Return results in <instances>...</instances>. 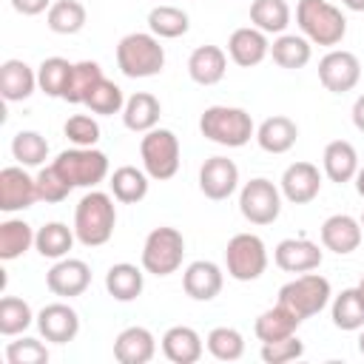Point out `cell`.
<instances>
[{"mask_svg": "<svg viewBox=\"0 0 364 364\" xmlns=\"http://www.w3.org/2000/svg\"><path fill=\"white\" fill-rule=\"evenodd\" d=\"M71 68H74V63H68L65 57H46L37 65V85H40V91L46 97L63 100L68 77H71Z\"/></svg>", "mask_w": 364, "mask_h": 364, "instance_id": "40", "label": "cell"}, {"mask_svg": "<svg viewBox=\"0 0 364 364\" xmlns=\"http://www.w3.org/2000/svg\"><path fill=\"white\" fill-rule=\"evenodd\" d=\"M253 139L267 154H287L296 145V139H299V125L290 117H284V114H273V117L259 122Z\"/></svg>", "mask_w": 364, "mask_h": 364, "instance_id": "24", "label": "cell"}, {"mask_svg": "<svg viewBox=\"0 0 364 364\" xmlns=\"http://www.w3.org/2000/svg\"><path fill=\"white\" fill-rule=\"evenodd\" d=\"M85 108H88L91 114H100V117L122 114V108H125V94H122V88H119L114 80L102 77V80L94 85V91L88 94Z\"/></svg>", "mask_w": 364, "mask_h": 364, "instance_id": "43", "label": "cell"}, {"mask_svg": "<svg viewBox=\"0 0 364 364\" xmlns=\"http://www.w3.org/2000/svg\"><path fill=\"white\" fill-rule=\"evenodd\" d=\"M34 321H37V316L26 299H20V296H3L0 299V333L6 338L23 336Z\"/></svg>", "mask_w": 364, "mask_h": 364, "instance_id": "36", "label": "cell"}, {"mask_svg": "<svg viewBox=\"0 0 364 364\" xmlns=\"http://www.w3.org/2000/svg\"><path fill=\"white\" fill-rule=\"evenodd\" d=\"M34 236H37V230L28 222L14 219V216L3 219L0 222V259L3 262L20 259L26 250L34 247Z\"/></svg>", "mask_w": 364, "mask_h": 364, "instance_id": "33", "label": "cell"}, {"mask_svg": "<svg viewBox=\"0 0 364 364\" xmlns=\"http://www.w3.org/2000/svg\"><path fill=\"white\" fill-rule=\"evenodd\" d=\"M358 353L364 355V327H361V336H358Z\"/></svg>", "mask_w": 364, "mask_h": 364, "instance_id": "52", "label": "cell"}, {"mask_svg": "<svg viewBox=\"0 0 364 364\" xmlns=\"http://www.w3.org/2000/svg\"><path fill=\"white\" fill-rule=\"evenodd\" d=\"M330 316H333V324L338 330H361L364 327V301L358 296L355 287H344L338 296H333V304H330Z\"/></svg>", "mask_w": 364, "mask_h": 364, "instance_id": "37", "label": "cell"}, {"mask_svg": "<svg viewBox=\"0 0 364 364\" xmlns=\"http://www.w3.org/2000/svg\"><path fill=\"white\" fill-rule=\"evenodd\" d=\"M77 242V233L74 228H68L65 222H46L43 228H37V236H34V247L43 259H65L68 250L74 247Z\"/></svg>", "mask_w": 364, "mask_h": 364, "instance_id": "32", "label": "cell"}, {"mask_svg": "<svg viewBox=\"0 0 364 364\" xmlns=\"http://www.w3.org/2000/svg\"><path fill=\"white\" fill-rule=\"evenodd\" d=\"M151 176L145 173V168H134V165H119L111 176H108V188L111 196L122 205H136L148 196V182Z\"/></svg>", "mask_w": 364, "mask_h": 364, "instance_id": "28", "label": "cell"}, {"mask_svg": "<svg viewBox=\"0 0 364 364\" xmlns=\"http://www.w3.org/2000/svg\"><path fill=\"white\" fill-rule=\"evenodd\" d=\"M282 188L264 176H256L239 191V210L250 225H273L282 213Z\"/></svg>", "mask_w": 364, "mask_h": 364, "instance_id": "10", "label": "cell"}, {"mask_svg": "<svg viewBox=\"0 0 364 364\" xmlns=\"http://www.w3.org/2000/svg\"><path fill=\"white\" fill-rule=\"evenodd\" d=\"M205 347L208 353L216 358V361H239L245 355V338L236 327H213L205 338Z\"/></svg>", "mask_w": 364, "mask_h": 364, "instance_id": "42", "label": "cell"}, {"mask_svg": "<svg viewBox=\"0 0 364 364\" xmlns=\"http://www.w3.org/2000/svg\"><path fill=\"white\" fill-rule=\"evenodd\" d=\"M117 228V205L105 191H88L74 208V233L85 247H100L114 236Z\"/></svg>", "mask_w": 364, "mask_h": 364, "instance_id": "1", "label": "cell"}, {"mask_svg": "<svg viewBox=\"0 0 364 364\" xmlns=\"http://www.w3.org/2000/svg\"><path fill=\"white\" fill-rule=\"evenodd\" d=\"M185 259V236L171 228V225H159L154 228L145 242H142V270L151 276H171L182 267Z\"/></svg>", "mask_w": 364, "mask_h": 364, "instance_id": "5", "label": "cell"}, {"mask_svg": "<svg viewBox=\"0 0 364 364\" xmlns=\"http://www.w3.org/2000/svg\"><path fill=\"white\" fill-rule=\"evenodd\" d=\"M299 324H301V318L293 310H287L284 304L276 301L273 307H267L264 313H259V318L253 324V333L264 344V341H279V338L293 336L299 330Z\"/></svg>", "mask_w": 364, "mask_h": 364, "instance_id": "30", "label": "cell"}, {"mask_svg": "<svg viewBox=\"0 0 364 364\" xmlns=\"http://www.w3.org/2000/svg\"><path fill=\"white\" fill-rule=\"evenodd\" d=\"M102 77H105V74H102V68H100L97 60H80V63H74L63 100L71 102V105H85L88 94L94 91V85H97Z\"/></svg>", "mask_w": 364, "mask_h": 364, "instance_id": "35", "label": "cell"}, {"mask_svg": "<svg viewBox=\"0 0 364 364\" xmlns=\"http://www.w3.org/2000/svg\"><path fill=\"white\" fill-rule=\"evenodd\" d=\"M239 188V168L233 159L228 156H210L202 162L199 168V191L213 199V202H222L228 196H233Z\"/></svg>", "mask_w": 364, "mask_h": 364, "instance_id": "14", "label": "cell"}, {"mask_svg": "<svg viewBox=\"0 0 364 364\" xmlns=\"http://www.w3.org/2000/svg\"><path fill=\"white\" fill-rule=\"evenodd\" d=\"M228 54L239 68H253L270 54V40L256 26H242L228 40Z\"/></svg>", "mask_w": 364, "mask_h": 364, "instance_id": "20", "label": "cell"}, {"mask_svg": "<svg viewBox=\"0 0 364 364\" xmlns=\"http://www.w3.org/2000/svg\"><path fill=\"white\" fill-rule=\"evenodd\" d=\"M88 284H91V267L82 259H71V256L57 259L46 273V287L60 299L82 296Z\"/></svg>", "mask_w": 364, "mask_h": 364, "instance_id": "13", "label": "cell"}, {"mask_svg": "<svg viewBox=\"0 0 364 364\" xmlns=\"http://www.w3.org/2000/svg\"><path fill=\"white\" fill-rule=\"evenodd\" d=\"M159 114H162V105L154 94L148 91H136L125 100V108H122V125L134 134H145L151 128L159 125Z\"/></svg>", "mask_w": 364, "mask_h": 364, "instance_id": "27", "label": "cell"}, {"mask_svg": "<svg viewBox=\"0 0 364 364\" xmlns=\"http://www.w3.org/2000/svg\"><path fill=\"white\" fill-rule=\"evenodd\" d=\"M51 165L60 171V176L71 188H97L111 171L108 156L97 145L94 148H77V145L65 148L57 154V159Z\"/></svg>", "mask_w": 364, "mask_h": 364, "instance_id": "7", "label": "cell"}, {"mask_svg": "<svg viewBox=\"0 0 364 364\" xmlns=\"http://www.w3.org/2000/svg\"><path fill=\"white\" fill-rule=\"evenodd\" d=\"M40 199L37 193V179L23 168V165H6L0 171V210L3 213H17L31 208Z\"/></svg>", "mask_w": 364, "mask_h": 364, "instance_id": "12", "label": "cell"}, {"mask_svg": "<svg viewBox=\"0 0 364 364\" xmlns=\"http://www.w3.org/2000/svg\"><path fill=\"white\" fill-rule=\"evenodd\" d=\"M358 222H361V230H364V213H361V219H358Z\"/></svg>", "mask_w": 364, "mask_h": 364, "instance_id": "54", "label": "cell"}, {"mask_svg": "<svg viewBox=\"0 0 364 364\" xmlns=\"http://www.w3.org/2000/svg\"><path fill=\"white\" fill-rule=\"evenodd\" d=\"M11 156L23 168H40L48 159V139L40 131H17L11 139Z\"/></svg>", "mask_w": 364, "mask_h": 364, "instance_id": "41", "label": "cell"}, {"mask_svg": "<svg viewBox=\"0 0 364 364\" xmlns=\"http://www.w3.org/2000/svg\"><path fill=\"white\" fill-rule=\"evenodd\" d=\"M270 57L279 68L296 71L304 68L313 57V43L304 34H276V40L270 43Z\"/></svg>", "mask_w": 364, "mask_h": 364, "instance_id": "31", "label": "cell"}, {"mask_svg": "<svg viewBox=\"0 0 364 364\" xmlns=\"http://www.w3.org/2000/svg\"><path fill=\"white\" fill-rule=\"evenodd\" d=\"M37 85V71L23 63V60H6L0 65V94L6 102H23L34 94Z\"/></svg>", "mask_w": 364, "mask_h": 364, "instance_id": "25", "label": "cell"}, {"mask_svg": "<svg viewBox=\"0 0 364 364\" xmlns=\"http://www.w3.org/2000/svg\"><path fill=\"white\" fill-rule=\"evenodd\" d=\"M353 125L364 134V94H358L353 102Z\"/></svg>", "mask_w": 364, "mask_h": 364, "instance_id": "49", "label": "cell"}, {"mask_svg": "<svg viewBox=\"0 0 364 364\" xmlns=\"http://www.w3.org/2000/svg\"><path fill=\"white\" fill-rule=\"evenodd\" d=\"M117 68L131 80L156 77L165 68V48L151 31H131L117 43Z\"/></svg>", "mask_w": 364, "mask_h": 364, "instance_id": "2", "label": "cell"}, {"mask_svg": "<svg viewBox=\"0 0 364 364\" xmlns=\"http://www.w3.org/2000/svg\"><path fill=\"white\" fill-rule=\"evenodd\" d=\"M282 196L293 205H307L318 196L321 191V173L313 162H293L284 168L282 179H279Z\"/></svg>", "mask_w": 364, "mask_h": 364, "instance_id": "17", "label": "cell"}, {"mask_svg": "<svg viewBox=\"0 0 364 364\" xmlns=\"http://www.w3.org/2000/svg\"><path fill=\"white\" fill-rule=\"evenodd\" d=\"M37 193H40V202H48V205H57V202H63L74 188L60 176V171L54 168V165H46V168H40L37 171Z\"/></svg>", "mask_w": 364, "mask_h": 364, "instance_id": "46", "label": "cell"}, {"mask_svg": "<svg viewBox=\"0 0 364 364\" xmlns=\"http://www.w3.org/2000/svg\"><path fill=\"white\" fill-rule=\"evenodd\" d=\"M142 287H145V273L131 262H117L105 273V290L114 301H134L139 299Z\"/></svg>", "mask_w": 364, "mask_h": 364, "instance_id": "29", "label": "cell"}, {"mask_svg": "<svg viewBox=\"0 0 364 364\" xmlns=\"http://www.w3.org/2000/svg\"><path fill=\"white\" fill-rule=\"evenodd\" d=\"M156 355V338L148 327H125L114 338V358L119 364H148Z\"/></svg>", "mask_w": 364, "mask_h": 364, "instance_id": "21", "label": "cell"}, {"mask_svg": "<svg viewBox=\"0 0 364 364\" xmlns=\"http://www.w3.org/2000/svg\"><path fill=\"white\" fill-rule=\"evenodd\" d=\"M250 23L264 34H284L290 26V6L287 0H253L250 3Z\"/></svg>", "mask_w": 364, "mask_h": 364, "instance_id": "39", "label": "cell"}, {"mask_svg": "<svg viewBox=\"0 0 364 364\" xmlns=\"http://www.w3.org/2000/svg\"><path fill=\"white\" fill-rule=\"evenodd\" d=\"M51 3H54V0H11V9H14L17 14L37 17V14L48 11V9H51Z\"/></svg>", "mask_w": 364, "mask_h": 364, "instance_id": "48", "label": "cell"}, {"mask_svg": "<svg viewBox=\"0 0 364 364\" xmlns=\"http://www.w3.org/2000/svg\"><path fill=\"white\" fill-rule=\"evenodd\" d=\"M355 290H358V296H361V301H364V276H361V282L355 284Z\"/></svg>", "mask_w": 364, "mask_h": 364, "instance_id": "53", "label": "cell"}, {"mask_svg": "<svg viewBox=\"0 0 364 364\" xmlns=\"http://www.w3.org/2000/svg\"><path fill=\"white\" fill-rule=\"evenodd\" d=\"M188 28H191V17L179 6H154L148 11V31L156 34L159 40H176L188 34Z\"/></svg>", "mask_w": 364, "mask_h": 364, "instance_id": "34", "label": "cell"}, {"mask_svg": "<svg viewBox=\"0 0 364 364\" xmlns=\"http://www.w3.org/2000/svg\"><path fill=\"white\" fill-rule=\"evenodd\" d=\"M205 353L202 336L188 324H173L162 336V355L173 364H196Z\"/></svg>", "mask_w": 364, "mask_h": 364, "instance_id": "22", "label": "cell"}, {"mask_svg": "<svg viewBox=\"0 0 364 364\" xmlns=\"http://www.w3.org/2000/svg\"><path fill=\"white\" fill-rule=\"evenodd\" d=\"M333 299V287L330 279H324L321 273H301L296 279H290L287 284L279 287V304H284L287 310H293L301 321L321 313Z\"/></svg>", "mask_w": 364, "mask_h": 364, "instance_id": "6", "label": "cell"}, {"mask_svg": "<svg viewBox=\"0 0 364 364\" xmlns=\"http://www.w3.org/2000/svg\"><path fill=\"white\" fill-rule=\"evenodd\" d=\"M364 239V230H361V222L350 213H333L321 222V245L324 250H333L338 256H347L353 250H358Z\"/></svg>", "mask_w": 364, "mask_h": 364, "instance_id": "19", "label": "cell"}, {"mask_svg": "<svg viewBox=\"0 0 364 364\" xmlns=\"http://www.w3.org/2000/svg\"><path fill=\"white\" fill-rule=\"evenodd\" d=\"M37 330H40V336L46 338V341H51V344H68V341H74L77 338V333H80V316H77V310L71 307V304H65V301H51V304H46L40 313H37Z\"/></svg>", "mask_w": 364, "mask_h": 364, "instance_id": "15", "label": "cell"}, {"mask_svg": "<svg viewBox=\"0 0 364 364\" xmlns=\"http://www.w3.org/2000/svg\"><path fill=\"white\" fill-rule=\"evenodd\" d=\"M318 80L330 94H347L361 80V63L347 48H330L318 60Z\"/></svg>", "mask_w": 364, "mask_h": 364, "instance_id": "11", "label": "cell"}, {"mask_svg": "<svg viewBox=\"0 0 364 364\" xmlns=\"http://www.w3.org/2000/svg\"><path fill=\"white\" fill-rule=\"evenodd\" d=\"M321 247L310 239H282L273 247V262L276 267H282L284 273H307V270H318L321 267Z\"/></svg>", "mask_w": 364, "mask_h": 364, "instance_id": "18", "label": "cell"}, {"mask_svg": "<svg viewBox=\"0 0 364 364\" xmlns=\"http://www.w3.org/2000/svg\"><path fill=\"white\" fill-rule=\"evenodd\" d=\"M341 6L350 11H364V0H341Z\"/></svg>", "mask_w": 364, "mask_h": 364, "instance_id": "51", "label": "cell"}, {"mask_svg": "<svg viewBox=\"0 0 364 364\" xmlns=\"http://www.w3.org/2000/svg\"><path fill=\"white\" fill-rule=\"evenodd\" d=\"M296 23H299V31L313 46H324V48L338 46L347 34V17L341 14L338 6L327 0H299Z\"/></svg>", "mask_w": 364, "mask_h": 364, "instance_id": "3", "label": "cell"}, {"mask_svg": "<svg viewBox=\"0 0 364 364\" xmlns=\"http://www.w3.org/2000/svg\"><path fill=\"white\" fill-rule=\"evenodd\" d=\"M63 134L77 148H94L100 142V122L94 117H88V114H74V117L65 119Z\"/></svg>", "mask_w": 364, "mask_h": 364, "instance_id": "45", "label": "cell"}, {"mask_svg": "<svg viewBox=\"0 0 364 364\" xmlns=\"http://www.w3.org/2000/svg\"><path fill=\"white\" fill-rule=\"evenodd\" d=\"M139 159L151 179L165 182L179 171V136L171 128H151L139 139Z\"/></svg>", "mask_w": 364, "mask_h": 364, "instance_id": "8", "label": "cell"}, {"mask_svg": "<svg viewBox=\"0 0 364 364\" xmlns=\"http://www.w3.org/2000/svg\"><path fill=\"white\" fill-rule=\"evenodd\" d=\"M259 355L264 364H287V361H296L304 355V341L296 333L287 338H279V341H264Z\"/></svg>", "mask_w": 364, "mask_h": 364, "instance_id": "47", "label": "cell"}, {"mask_svg": "<svg viewBox=\"0 0 364 364\" xmlns=\"http://www.w3.org/2000/svg\"><path fill=\"white\" fill-rule=\"evenodd\" d=\"M199 131L205 139L225 148H242L256 136L253 117L236 105H208L199 117Z\"/></svg>", "mask_w": 364, "mask_h": 364, "instance_id": "4", "label": "cell"}, {"mask_svg": "<svg viewBox=\"0 0 364 364\" xmlns=\"http://www.w3.org/2000/svg\"><path fill=\"white\" fill-rule=\"evenodd\" d=\"M353 182H355V193H358V196L364 199V168H358V171H355Z\"/></svg>", "mask_w": 364, "mask_h": 364, "instance_id": "50", "label": "cell"}, {"mask_svg": "<svg viewBox=\"0 0 364 364\" xmlns=\"http://www.w3.org/2000/svg\"><path fill=\"white\" fill-rule=\"evenodd\" d=\"M6 361L9 364H46L48 361V347L40 338L20 336L17 341L6 344Z\"/></svg>", "mask_w": 364, "mask_h": 364, "instance_id": "44", "label": "cell"}, {"mask_svg": "<svg viewBox=\"0 0 364 364\" xmlns=\"http://www.w3.org/2000/svg\"><path fill=\"white\" fill-rule=\"evenodd\" d=\"M222 284H225V273L210 259H196L182 273V290L193 301H213L222 293Z\"/></svg>", "mask_w": 364, "mask_h": 364, "instance_id": "16", "label": "cell"}, {"mask_svg": "<svg viewBox=\"0 0 364 364\" xmlns=\"http://www.w3.org/2000/svg\"><path fill=\"white\" fill-rule=\"evenodd\" d=\"M85 20L88 11L80 0H54L46 14V23L54 34H77L85 28Z\"/></svg>", "mask_w": 364, "mask_h": 364, "instance_id": "38", "label": "cell"}, {"mask_svg": "<svg viewBox=\"0 0 364 364\" xmlns=\"http://www.w3.org/2000/svg\"><path fill=\"white\" fill-rule=\"evenodd\" d=\"M228 276L236 282H256L267 270V247L256 233H236L225 247Z\"/></svg>", "mask_w": 364, "mask_h": 364, "instance_id": "9", "label": "cell"}, {"mask_svg": "<svg viewBox=\"0 0 364 364\" xmlns=\"http://www.w3.org/2000/svg\"><path fill=\"white\" fill-rule=\"evenodd\" d=\"M228 71V54L219 46H196L188 57V77L196 85H216Z\"/></svg>", "mask_w": 364, "mask_h": 364, "instance_id": "23", "label": "cell"}, {"mask_svg": "<svg viewBox=\"0 0 364 364\" xmlns=\"http://www.w3.org/2000/svg\"><path fill=\"white\" fill-rule=\"evenodd\" d=\"M321 165H324L327 179H330V182H338V185L353 182L355 171L361 168V165H358V154H355L353 142H347V139H333V142H327V145H324V154H321Z\"/></svg>", "mask_w": 364, "mask_h": 364, "instance_id": "26", "label": "cell"}]
</instances>
